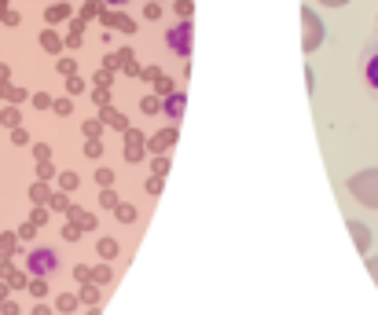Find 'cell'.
<instances>
[{
    "label": "cell",
    "mask_w": 378,
    "mask_h": 315,
    "mask_svg": "<svg viewBox=\"0 0 378 315\" xmlns=\"http://www.w3.org/2000/svg\"><path fill=\"white\" fill-rule=\"evenodd\" d=\"M56 264H59V257H56L52 249H34L30 260H26V268H30L34 275H52Z\"/></svg>",
    "instance_id": "obj_3"
},
{
    "label": "cell",
    "mask_w": 378,
    "mask_h": 315,
    "mask_svg": "<svg viewBox=\"0 0 378 315\" xmlns=\"http://www.w3.org/2000/svg\"><path fill=\"white\" fill-rule=\"evenodd\" d=\"M349 191H352V198H357L360 205L378 209V169H364V172H357V176L349 180Z\"/></svg>",
    "instance_id": "obj_2"
},
{
    "label": "cell",
    "mask_w": 378,
    "mask_h": 315,
    "mask_svg": "<svg viewBox=\"0 0 378 315\" xmlns=\"http://www.w3.org/2000/svg\"><path fill=\"white\" fill-rule=\"evenodd\" d=\"M99 253H103V257H114L118 246H114V242H99Z\"/></svg>",
    "instance_id": "obj_7"
},
{
    "label": "cell",
    "mask_w": 378,
    "mask_h": 315,
    "mask_svg": "<svg viewBox=\"0 0 378 315\" xmlns=\"http://www.w3.org/2000/svg\"><path fill=\"white\" fill-rule=\"evenodd\" d=\"M34 315H52V311H48V308H37V311H34Z\"/></svg>",
    "instance_id": "obj_10"
},
{
    "label": "cell",
    "mask_w": 378,
    "mask_h": 315,
    "mask_svg": "<svg viewBox=\"0 0 378 315\" xmlns=\"http://www.w3.org/2000/svg\"><path fill=\"white\" fill-rule=\"evenodd\" d=\"M165 44H169V48H176L180 56H188V51H191V26H188V22L173 26V30L165 33Z\"/></svg>",
    "instance_id": "obj_4"
},
{
    "label": "cell",
    "mask_w": 378,
    "mask_h": 315,
    "mask_svg": "<svg viewBox=\"0 0 378 315\" xmlns=\"http://www.w3.org/2000/svg\"><path fill=\"white\" fill-rule=\"evenodd\" d=\"M357 73H360V85L364 92L378 103V30L364 41L360 48V59H357Z\"/></svg>",
    "instance_id": "obj_1"
},
{
    "label": "cell",
    "mask_w": 378,
    "mask_h": 315,
    "mask_svg": "<svg viewBox=\"0 0 378 315\" xmlns=\"http://www.w3.org/2000/svg\"><path fill=\"white\" fill-rule=\"evenodd\" d=\"M103 121H107V125H114V128H121V125H125V121H121V114H114V110H107V114H103Z\"/></svg>",
    "instance_id": "obj_6"
},
{
    "label": "cell",
    "mask_w": 378,
    "mask_h": 315,
    "mask_svg": "<svg viewBox=\"0 0 378 315\" xmlns=\"http://www.w3.org/2000/svg\"><path fill=\"white\" fill-rule=\"evenodd\" d=\"M323 4H331V8H342V4H345V0H323Z\"/></svg>",
    "instance_id": "obj_9"
},
{
    "label": "cell",
    "mask_w": 378,
    "mask_h": 315,
    "mask_svg": "<svg viewBox=\"0 0 378 315\" xmlns=\"http://www.w3.org/2000/svg\"><path fill=\"white\" fill-rule=\"evenodd\" d=\"M367 272H371V279L378 282V257H371V260H367Z\"/></svg>",
    "instance_id": "obj_8"
},
{
    "label": "cell",
    "mask_w": 378,
    "mask_h": 315,
    "mask_svg": "<svg viewBox=\"0 0 378 315\" xmlns=\"http://www.w3.org/2000/svg\"><path fill=\"white\" fill-rule=\"evenodd\" d=\"M349 231L357 234V249H360V253H367V246H371V231H367L360 220H349Z\"/></svg>",
    "instance_id": "obj_5"
}]
</instances>
